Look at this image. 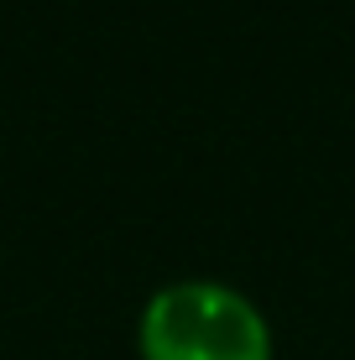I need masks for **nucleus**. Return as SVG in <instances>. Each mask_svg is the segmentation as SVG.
I'll return each instance as SVG.
<instances>
[{
	"instance_id": "f257e3e1",
	"label": "nucleus",
	"mask_w": 355,
	"mask_h": 360,
	"mask_svg": "<svg viewBox=\"0 0 355 360\" xmlns=\"http://www.w3.org/2000/svg\"><path fill=\"white\" fill-rule=\"evenodd\" d=\"M141 360H272V329L225 282H173L141 308Z\"/></svg>"
}]
</instances>
